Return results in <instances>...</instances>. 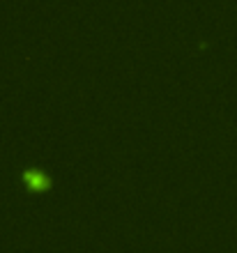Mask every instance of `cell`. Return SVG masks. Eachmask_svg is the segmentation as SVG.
Returning <instances> with one entry per match:
<instances>
[{"label":"cell","instance_id":"obj_1","mask_svg":"<svg viewBox=\"0 0 237 253\" xmlns=\"http://www.w3.org/2000/svg\"><path fill=\"white\" fill-rule=\"evenodd\" d=\"M23 182H26V187L33 189V191H47V189H51V180H48L44 173H40V170H28V173H23Z\"/></svg>","mask_w":237,"mask_h":253}]
</instances>
